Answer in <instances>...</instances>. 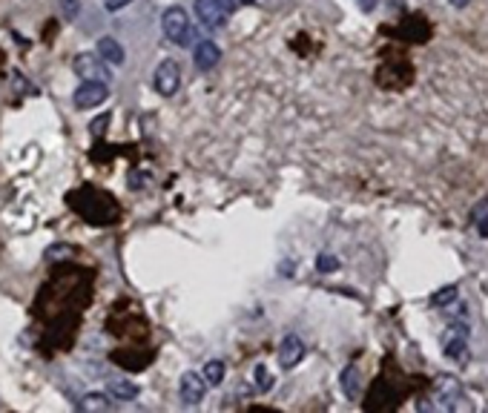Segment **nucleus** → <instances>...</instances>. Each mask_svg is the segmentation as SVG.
<instances>
[{
	"instance_id": "2eb2a0df",
	"label": "nucleus",
	"mask_w": 488,
	"mask_h": 413,
	"mask_svg": "<svg viewBox=\"0 0 488 413\" xmlns=\"http://www.w3.org/2000/svg\"><path fill=\"white\" fill-rule=\"evenodd\" d=\"M316 270L319 273H333V270H339V259L331 256V252H322V256L316 259Z\"/></svg>"
},
{
	"instance_id": "0eeeda50",
	"label": "nucleus",
	"mask_w": 488,
	"mask_h": 413,
	"mask_svg": "<svg viewBox=\"0 0 488 413\" xmlns=\"http://www.w3.org/2000/svg\"><path fill=\"white\" fill-rule=\"evenodd\" d=\"M192 60H195V67H199L201 72L216 69L219 60H221L219 43H213V40H199V43H195V49H192Z\"/></svg>"
},
{
	"instance_id": "6ab92c4d",
	"label": "nucleus",
	"mask_w": 488,
	"mask_h": 413,
	"mask_svg": "<svg viewBox=\"0 0 488 413\" xmlns=\"http://www.w3.org/2000/svg\"><path fill=\"white\" fill-rule=\"evenodd\" d=\"M256 379H258V385H262V390H267V388L273 385V379H270V373H267L265 364H256Z\"/></svg>"
},
{
	"instance_id": "4468645a",
	"label": "nucleus",
	"mask_w": 488,
	"mask_h": 413,
	"mask_svg": "<svg viewBox=\"0 0 488 413\" xmlns=\"http://www.w3.org/2000/svg\"><path fill=\"white\" fill-rule=\"evenodd\" d=\"M80 410H112V402L104 393H87V399L80 402Z\"/></svg>"
},
{
	"instance_id": "f03ea898",
	"label": "nucleus",
	"mask_w": 488,
	"mask_h": 413,
	"mask_svg": "<svg viewBox=\"0 0 488 413\" xmlns=\"http://www.w3.org/2000/svg\"><path fill=\"white\" fill-rule=\"evenodd\" d=\"M72 69H75V75L84 78V81H104V84H107L109 78H112L107 60H104L101 55H95V52H80V55H75V58H72Z\"/></svg>"
},
{
	"instance_id": "aec40b11",
	"label": "nucleus",
	"mask_w": 488,
	"mask_h": 413,
	"mask_svg": "<svg viewBox=\"0 0 488 413\" xmlns=\"http://www.w3.org/2000/svg\"><path fill=\"white\" fill-rule=\"evenodd\" d=\"M463 347H465V342H463V339H457V342H448L445 353H448V356H463Z\"/></svg>"
},
{
	"instance_id": "9d476101",
	"label": "nucleus",
	"mask_w": 488,
	"mask_h": 413,
	"mask_svg": "<svg viewBox=\"0 0 488 413\" xmlns=\"http://www.w3.org/2000/svg\"><path fill=\"white\" fill-rule=\"evenodd\" d=\"M342 390H345L348 399H359L362 376H359V368H356V364H348V368L342 370Z\"/></svg>"
},
{
	"instance_id": "f257e3e1",
	"label": "nucleus",
	"mask_w": 488,
	"mask_h": 413,
	"mask_svg": "<svg viewBox=\"0 0 488 413\" xmlns=\"http://www.w3.org/2000/svg\"><path fill=\"white\" fill-rule=\"evenodd\" d=\"M161 32H164V38L170 43H178V46L192 43V38H195V29H192L187 12L181 6H170L164 14H161Z\"/></svg>"
},
{
	"instance_id": "dca6fc26",
	"label": "nucleus",
	"mask_w": 488,
	"mask_h": 413,
	"mask_svg": "<svg viewBox=\"0 0 488 413\" xmlns=\"http://www.w3.org/2000/svg\"><path fill=\"white\" fill-rule=\"evenodd\" d=\"M454 296H457V287L451 284V287H445V290H439V293L431 296V305H434V307H443V305H448Z\"/></svg>"
},
{
	"instance_id": "39448f33",
	"label": "nucleus",
	"mask_w": 488,
	"mask_h": 413,
	"mask_svg": "<svg viewBox=\"0 0 488 413\" xmlns=\"http://www.w3.org/2000/svg\"><path fill=\"white\" fill-rule=\"evenodd\" d=\"M195 14H199V21L210 29H221L230 18V12H227L219 0H195Z\"/></svg>"
},
{
	"instance_id": "ddd939ff",
	"label": "nucleus",
	"mask_w": 488,
	"mask_h": 413,
	"mask_svg": "<svg viewBox=\"0 0 488 413\" xmlns=\"http://www.w3.org/2000/svg\"><path fill=\"white\" fill-rule=\"evenodd\" d=\"M201 370H204L201 376H204V382H207V385H213V388H216V385H221V382H224V362L213 359V362H207Z\"/></svg>"
},
{
	"instance_id": "f3484780",
	"label": "nucleus",
	"mask_w": 488,
	"mask_h": 413,
	"mask_svg": "<svg viewBox=\"0 0 488 413\" xmlns=\"http://www.w3.org/2000/svg\"><path fill=\"white\" fill-rule=\"evenodd\" d=\"M67 256H72V247H67V244H55V247L46 250V259H52V261L67 259Z\"/></svg>"
},
{
	"instance_id": "20e7f679",
	"label": "nucleus",
	"mask_w": 488,
	"mask_h": 413,
	"mask_svg": "<svg viewBox=\"0 0 488 413\" xmlns=\"http://www.w3.org/2000/svg\"><path fill=\"white\" fill-rule=\"evenodd\" d=\"M107 98H109V86L104 81H84L75 89L72 104L78 109H95V106H101Z\"/></svg>"
},
{
	"instance_id": "6e6552de",
	"label": "nucleus",
	"mask_w": 488,
	"mask_h": 413,
	"mask_svg": "<svg viewBox=\"0 0 488 413\" xmlns=\"http://www.w3.org/2000/svg\"><path fill=\"white\" fill-rule=\"evenodd\" d=\"M204 393H207L204 376L187 370V373L181 376V399H184L187 405H199V402L204 399Z\"/></svg>"
},
{
	"instance_id": "5701e85b",
	"label": "nucleus",
	"mask_w": 488,
	"mask_h": 413,
	"mask_svg": "<svg viewBox=\"0 0 488 413\" xmlns=\"http://www.w3.org/2000/svg\"><path fill=\"white\" fill-rule=\"evenodd\" d=\"M219 3H221V6L227 9V12H236V9L241 6V3H239V0H219Z\"/></svg>"
},
{
	"instance_id": "b1692460",
	"label": "nucleus",
	"mask_w": 488,
	"mask_h": 413,
	"mask_svg": "<svg viewBox=\"0 0 488 413\" xmlns=\"http://www.w3.org/2000/svg\"><path fill=\"white\" fill-rule=\"evenodd\" d=\"M477 224H480V235H485V238H488V215H483V218L477 221Z\"/></svg>"
},
{
	"instance_id": "9b49d317",
	"label": "nucleus",
	"mask_w": 488,
	"mask_h": 413,
	"mask_svg": "<svg viewBox=\"0 0 488 413\" xmlns=\"http://www.w3.org/2000/svg\"><path fill=\"white\" fill-rule=\"evenodd\" d=\"M107 390H109V396H112V399H121V402H133L135 396L141 393V390H138V385L126 382V379H112Z\"/></svg>"
},
{
	"instance_id": "4be33fe9",
	"label": "nucleus",
	"mask_w": 488,
	"mask_h": 413,
	"mask_svg": "<svg viewBox=\"0 0 488 413\" xmlns=\"http://www.w3.org/2000/svg\"><path fill=\"white\" fill-rule=\"evenodd\" d=\"M377 3H379V0H356V6H359L362 12H373V9H377Z\"/></svg>"
},
{
	"instance_id": "a878e982",
	"label": "nucleus",
	"mask_w": 488,
	"mask_h": 413,
	"mask_svg": "<svg viewBox=\"0 0 488 413\" xmlns=\"http://www.w3.org/2000/svg\"><path fill=\"white\" fill-rule=\"evenodd\" d=\"M241 6H256V0H239Z\"/></svg>"
},
{
	"instance_id": "423d86ee",
	"label": "nucleus",
	"mask_w": 488,
	"mask_h": 413,
	"mask_svg": "<svg viewBox=\"0 0 488 413\" xmlns=\"http://www.w3.org/2000/svg\"><path fill=\"white\" fill-rule=\"evenodd\" d=\"M276 359H279V368H285V370L296 368V364L304 359V342L299 336H285L282 344H279V353H276Z\"/></svg>"
},
{
	"instance_id": "f8f14e48",
	"label": "nucleus",
	"mask_w": 488,
	"mask_h": 413,
	"mask_svg": "<svg viewBox=\"0 0 488 413\" xmlns=\"http://www.w3.org/2000/svg\"><path fill=\"white\" fill-rule=\"evenodd\" d=\"M419 23V18H411V21H405L402 26L405 29H399L397 35H402V38H408V40H425V38H431V23H425V26H419V29H414Z\"/></svg>"
},
{
	"instance_id": "a211bd4d",
	"label": "nucleus",
	"mask_w": 488,
	"mask_h": 413,
	"mask_svg": "<svg viewBox=\"0 0 488 413\" xmlns=\"http://www.w3.org/2000/svg\"><path fill=\"white\" fill-rule=\"evenodd\" d=\"M60 9H63V18H78L80 12V0H60Z\"/></svg>"
},
{
	"instance_id": "1a4fd4ad",
	"label": "nucleus",
	"mask_w": 488,
	"mask_h": 413,
	"mask_svg": "<svg viewBox=\"0 0 488 413\" xmlns=\"http://www.w3.org/2000/svg\"><path fill=\"white\" fill-rule=\"evenodd\" d=\"M98 55H101L107 63H112V67H121L124 63V46L115 40V38H101L98 40Z\"/></svg>"
},
{
	"instance_id": "7ed1b4c3",
	"label": "nucleus",
	"mask_w": 488,
	"mask_h": 413,
	"mask_svg": "<svg viewBox=\"0 0 488 413\" xmlns=\"http://www.w3.org/2000/svg\"><path fill=\"white\" fill-rule=\"evenodd\" d=\"M153 84H155V92L164 95V98H170V95L178 92V86H181V67H178L175 60H161L155 67V75H153Z\"/></svg>"
},
{
	"instance_id": "393cba45",
	"label": "nucleus",
	"mask_w": 488,
	"mask_h": 413,
	"mask_svg": "<svg viewBox=\"0 0 488 413\" xmlns=\"http://www.w3.org/2000/svg\"><path fill=\"white\" fill-rule=\"evenodd\" d=\"M448 3H451L454 9H465V6L471 3V0H448Z\"/></svg>"
},
{
	"instance_id": "412c9836",
	"label": "nucleus",
	"mask_w": 488,
	"mask_h": 413,
	"mask_svg": "<svg viewBox=\"0 0 488 413\" xmlns=\"http://www.w3.org/2000/svg\"><path fill=\"white\" fill-rule=\"evenodd\" d=\"M133 0H104V6L109 9V12H118V9H124V6H129Z\"/></svg>"
}]
</instances>
